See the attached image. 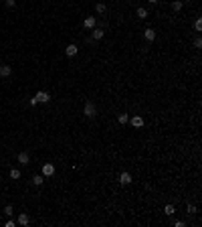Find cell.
Segmentation results:
<instances>
[{
	"label": "cell",
	"instance_id": "cell-1",
	"mask_svg": "<svg viewBox=\"0 0 202 227\" xmlns=\"http://www.w3.org/2000/svg\"><path fill=\"white\" fill-rule=\"evenodd\" d=\"M83 114L87 116V118H95V116H97L95 103H93V102H87V103H85V108H83Z\"/></svg>",
	"mask_w": 202,
	"mask_h": 227
},
{
	"label": "cell",
	"instance_id": "cell-2",
	"mask_svg": "<svg viewBox=\"0 0 202 227\" xmlns=\"http://www.w3.org/2000/svg\"><path fill=\"white\" fill-rule=\"evenodd\" d=\"M53 175H55V166L50 162H45L43 164V176H53Z\"/></svg>",
	"mask_w": 202,
	"mask_h": 227
},
{
	"label": "cell",
	"instance_id": "cell-3",
	"mask_svg": "<svg viewBox=\"0 0 202 227\" xmlns=\"http://www.w3.org/2000/svg\"><path fill=\"white\" fill-rule=\"evenodd\" d=\"M34 99H37V102H43V103H47V102L50 99V95L47 93V91H39V93L34 95Z\"/></svg>",
	"mask_w": 202,
	"mask_h": 227
},
{
	"label": "cell",
	"instance_id": "cell-4",
	"mask_svg": "<svg viewBox=\"0 0 202 227\" xmlns=\"http://www.w3.org/2000/svg\"><path fill=\"white\" fill-rule=\"evenodd\" d=\"M129 122H131V126H134V128H141V126H144V118H141V116H134Z\"/></svg>",
	"mask_w": 202,
	"mask_h": 227
},
{
	"label": "cell",
	"instance_id": "cell-5",
	"mask_svg": "<svg viewBox=\"0 0 202 227\" xmlns=\"http://www.w3.org/2000/svg\"><path fill=\"white\" fill-rule=\"evenodd\" d=\"M10 73H12L10 65H0V77H8Z\"/></svg>",
	"mask_w": 202,
	"mask_h": 227
},
{
	"label": "cell",
	"instance_id": "cell-6",
	"mask_svg": "<svg viewBox=\"0 0 202 227\" xmlns=\"http://www.w3.org/2000/svg\"><path fill=\"white\" fill-rule=\"evenodd\" d=\"M144 37H146V41H156V31H154V28H146V31H144Z\"/></svg>",
	"mask_w": 202,
	"mask_h": 227
},
{
	"label": "cell",
	"instance_id": "cell-7",
	"mask_svg": "<svg viewBox=\"0 0 202 227\" xmlns=\"http://www.w3.org/2000/svg\"><path fill=\"white\" fill-rule=\"evenodd\" d=\"M119 182H121V185H129V182H131V175H129V172H121V175H119Z\"/></svg>",
	"mask_w": 202,
	"mask_h": 227
},
{
	"label": "cell",
	"instance_id": "cell-8",
	"mask_svg": "<svg viewBox=\"0 0 202 227\" xmlns=\"http://www.w3.org/2000/svg\"><path fill=\"white\" fill-rule=\"evenodd\" d=\"M83 24H85V28H93L97 24V20H95V16H87L83 20Z\"/></svg>",
	"mask_w": 202,
	"mask_h": 227
},
{
	"label": "cell",
	"instance_id": "cell-9",
	"mask_svg": "<svg viewBox=\"0 0 202 227\" xmlns=\"http://www.w3.org/2000/svg\"><path fill=\"white\" fill-rule=\"evenodd\" d=\"M18 223H20V225H28V223H30V217H28L26 213H20V215H18Z\"/></svg>",
	"mask_w": 202,
	"mask_h": 227
},
{
	"label": "cell",
	"instance_id": "cell-10",
	"mask_svg": "<svg viewBox=\"0 0 202 227\" xmlns=\"http://www.w3.org/2000/svg\"><path fill=\"white\" fill-rule=\"evenodd\" d=\"M65 53H67L69 57L77 55V45H67V49H65Z\"/></svg>",
	"mask_w": 202,
	"mask_h": 227
},
{
	"label": "cell",
	"instance_id": "cell-11",
	"mask_svg": "<svg viewBox=\"0 0 202 227\" xmlns=\"http://www.w3.org/2000/svg\"><path fill=\"white\" fill-rule=\"evenodd\" d=\"M103 34H105V31H103V28H95V31H93V39L99 41V39H103Z\"/></svg>",
	"mask_w": 202,
	"mask_h": 227
},
{
	"label": "cell",
	"instance_id": "cell-12",
	"mask_svg": "<svg viewBox=\"0 0 202 227\" xmlns=\"http://www.w3.org/2000/svg\"><path fill=\"white\" fill-rule=\"evenodd\" d=\"M18 162H20V164H28V152H20V154H18Z\"/></svg>",
	"mask_w": 202,
	"mask_h": 227
},
{
	"label": "cell",
	"instance_id": "cell-13",
	"mask_svg": "<svg viewBox=\"0 0 202 227\" xmlns=\"http://www.w3.org/2000/svg\"><path fill=\"white\" fill-rule=\"evenodd\" d=\"M43 181H45V176H40V175L33 176V185H37V187H40V185H43Z\"/></svg>",
	"mask_w": 202,
	"mask_h": 227
},
{
	"label": "cell",
	"instance_id": "cell-14",
	"mask_svg": "<svg viewBox=\"0 0 202 227\" xmlns=\"http://www.w3.org/2000/svg\"><path fill=\"white\" fill-rule=\"evenodd\" d=\"M180 8H182V0H172V10L178 12Z\"/></svg>",
	"mask_w": 202,
	"mask_h": 227
},
{
	"label": "cell",
	"instance_id": "cell-15",
	"mask_svg": "<svg viewBox=\"0 0 202 227\" xmlns=\"http://www.w3.org/2000/svg\"><path fill=\"white\" fill-rule=\"evenodd\" d=\"M117 122H119V124H127V122H129L127 114H119V116H117Z\"/></svg>",
	"mask_w": 202,
	"mask_h": 227
},
{
	"label": "cell",
	"instance_id": "cell-16",
	"mask_svg": "<svg viewBox=\"0 0 202 227\" xmlns=\"http://www.w3.org/2000/svg\"><path fill=\"white\" fill-rule=\"evenodd\" d=\"M10 178H12V181L20 178V170H18V168H12V170H10Z\"/></svg>",
	"mask_w": 202,
	"mask_h": 227
},
{
	"label": "cell",
	"instance_id": "cell-17",
	"mask_svg": "<svg viewBox=\"0 0 202 227\" xmlns=\"http://www.w3.org/2000/svg\"><path fill=\"white\" fill-rule=\"evenodd\" d=\"M174 205H166V207H164V213H166V215H174Z\"/></svg>",
	"mask_w": 202,
	"mask_h": 227
},
{
	"label": "cell",
	"instance_id": "cell-18",
	"mask_svg": "<svg viewBox=\"0 0 202 227\" xmlns=\"http://www.w3.org/2000/svg\"><path fill=\"white\" fill-rule=\"evenodd\" d=\"M105 10H107V8H105V4H101V2H99V4L95 6V12H97V14H103V12H105Z\"/></svg>",
	"mask_w": 202,
	"mask_h": 227
},
{
	"label": "cell",
	"instance_id": "cell-19",
	"mask_svg": "<svg viewBox=\"0 0 202 227\" xmlns=\"http://www.w3.org/2000/svg\"><path fill=\"white\" fill-rule=\"evenodd\" d=\"M138 16H140L141 20H144V18L148 16V10H146V8H138Z\"/></svg>",
	"mask_w": 202,
	"mask_h": 227
},
{
	"label": "cell",
	"instance_id": "cell-20",
	"mask_svg": "<svg viewBox=\"0 0 202 227\" xmlns=\"http://www.w3.org/2000/svg\"><path fill=\"white\" fill-rule=\"evenodd\" d=\"M12 211H14V209H12V205H6V207H4V213L8 217H12Z\"/></svg>",
	"mask_w": 202,
	"mask_h": 227
},
{
	"label": "cell",
	"instance_id": "cell-21",
	"mask_svg": "<svg viewBox=\"0 0 202 227\" xmlns=\"http://www.w3.org/2000/svg\"><path fill=\"white\" fill-rule=\"evenodd\" d=\"M194 47H198V49L202 47V39H200V37H196V39H194Z\"/></svg>",
	"mask_w": 202,
	"mask_h": 227
},
{
	"label": "cell",
	"instance_id": "cell-22",
	"mask_svg": "<svg viewBox=\"0 0 202 227\" xmlns=\"http://www.w3.org/2000/svg\"><path fill=\"white\" fill-rule=\"evenodd\" d=\"M194 28H196V31H202V20H200V18L194 23Z\"/></svg>",
	"mask_w": 202,
	"mask_h": 227
},
{
	"label": "cell",
	"instance_id": "cell-23",
	"mask_svg": "<svg viewBox=\"0 0 202 227\" xmlns=\"http://www.w3.org/2000/svg\"><path fill=\"white\" fill-rule=\"evenodd\" d=\"M188 213H196V205H188Z\"/></svg>",
	"mask_w": 202,
	"mask_h": 227
},
{
	"label": "cell",
	"instance_id": "cell-24",
	"mask_svg": "<svg viewBox=\"0 0 202 227\" xmlns=\"http://www.w3.org/2000/svg\"><path fill=\"white\" fill-rule=\"evenodd\" d=\"M14 4H16L14 0H6V6H8V8H14Z\"/></svg>",
	"mask_w": 202,
	"mask_h": 227
},
{
	"label": "cell",
	"instance_id": "cell-25",
	"mask_svg": "<svg viewBox=\"0 0 202 227\" xmlns=\"http://www.w3.org/2000/svg\"><path fill=\"white\" fill-rule=\"evenodd\" d=\"M148 2H154V4H156V2H158V0H148Z\"/></svg>",
	"mask_w": 202,
	"mask_h": 227
},
{
	"label": "cell",
	"instance_id": "cell-26",
	"mask_svg": "<svg viewBox=\"0 0 202 227\" xmlns=\"http://www.w3.org/2000/svg\"><path fill=\"white\" fill-rule=\"evenodd\" d=\"M182 2H190V0H182Z\"/></svg>",
	"mask_w": 202,
	"mask_h": 227
}]
</instances>
